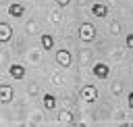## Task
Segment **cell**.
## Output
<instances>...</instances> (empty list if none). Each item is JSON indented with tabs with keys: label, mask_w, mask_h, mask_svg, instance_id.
Returning a JSON list of instances; mask_svg holds the SVG:
<instances>
[{
	"label": "cell",
	"mask_w": 133,
	"mask_h": 127,
	"mask_svg": "<svg viewBox=\"0 0 133 127\" xmlns=\"http://www.w3.org/2000/svg\"><path fill=\"white\" fill-rule=\"evenodd\" d=\"M96 25L94 23H83L81 27H79V37L83 40V42H94V37H96Z\"/></svg>",
	"instance_id": "cell-2"
},
{
	"label": "cell",
	"mask_w": 133,
	"mask_h": 127,
	"mask_svg": "<svg viewBox=\"0 0 133 127\" xmlns=\"http://www.w3.org/2000/svg\"><path fill=\"white\" fill-rule=\"evenodd\" d=\"M79 96H81V100H83V102L91 104V102H96V100H98V87H96L94 83H83V87L79 90Z\"/></svg>",
	"instance_id": "cell-1"
},
{
	"label": "cell",
	"mask_w": 133,
	"mask_h": 127,
	"mask_svg": "<svg viewBox=\"0 0 133 127\" xmlns=\"http://www.w3.org/2000/svg\"><path fill=\"white\" fill-rule=\"evenodd\" d=\"M110 90H112V94H116V96H118V94H121V92H123V83H118V81H114V83H112V87H110Z\"/></svg>",
	"instance_id": "cell-14"
},
{
	"label": "cell",
	"mask_w": 133,
	"mask_h": 127,
	"mask_svg": "<svg viewBox=\"0 0 133 127\" xmlns=\"http://www.w3.org/2000/svg\"><path fill=\"white\" fill-rule=\"evenodd\" d=\"M125 48H127V50H133V33H127V37H125Z\"/></svg>",
	"instance_id": "cell-13"
},
{
	"label": "cell",
	"mask_w": 133,
	"mask_h": 127,
	"mask_svg": "<svg viewBox=\"0 0 133 127\" xmlns=\"http://www.w3.org/2000/svg\"><path fill=\"white\" fill-rule=\"evenodd\" d=\"M91 73H94V77H98V79H108V77H110V67H108L106 62H96V65L91 67Z\"/></svg>",
	"instance_id": "cell-4"
},
{
	"label": "cell",
	"mask_w": 133,
	"mask_h": 127,
	"mask_svg": "<svg viewBox=\"0 0 133 127\" xmlns=\"http://www.w3.org/2000/svg\"><path fill=\"white\" fill-rule=\"evenodd\" d=\"M42 104H44V108H46V110H54V108H56V104H58V100H56V96H52V94H44Z\"/></svg>",
	"instance_id": "cell-10"
},
{
	"label": "cell",
	"mask_w": 133,
	"mask_h": 127,
	"mask_svg": "<svg viewBox=\"0 0 133 127\" xmlns=\"http://www.w3.org/2000/svg\"><path fill=\"white\" fill-rule=\"evenodd\" d=\"M56 62H58L60 67L69 69V67H71V62H73V56H71V52H69L66 48H62V50H56Z\"/></svg>",
	"instance_id": "cell-5"
},
{
	"label": "cell",
	"mask_w": 133,
	"mask_h": 127,
	"mask_svg": "<svg viewBox=\"0 0 133 127\" xmlns=\"http://www.w3.org/2000/svg\"><path fill=\"white\" fill-rule=\"evenodd\" d=\"M54 2H56V6H58V8H64V6H69V4H71V0H54Z\"/></svg>",
	"instance_id": "cell-15"
},
{
	"label": "cell",
	"mask_w": 133,
	"mask_h": 127,
	"mask_svg": "<svg viewBox=\"0 0 133 127\" xmlns=\"http://www.w3.org/2000/svg\"><path fill=\"white\" fill-rule=\"evenodd\" d=\"M15 98V87L10 83H0V104H10Z\"/></svg>",
	"instance_id": "cell-3"
},
{
	"label": "cell",
	"mask_w": 133,
	"mask_h": 127,
	"mask_svg": "<svg viewBox=\"0 0 133 127\" xmlns=\"http://www.w3.org/2000/svg\"><path fill=\"white\" fill-rule=\"evenodd\" d=\"M89 10H91V15L98 17V19H106V17H108V6H106L104 2H94Z\"/></svg>",
	"instance_id": "cell-8"
},
{
	"label": "cell",
	"mask_w": 133,
	"mask_h": 127,
	"mask_svg": "<svg viewBox=\"0 0 133 127\" xmlns=\"http://www.w3.org/2000/svg\"><path fill=\"white\" fill-rule=\"evenodd\" d=\"M127 106L133 110V92H129V96H127Z\"/></svg>",
	"instance_id": "cell-16"
},
{
	"label": "cell",
	"mask_w": 133,
	"mask_h": 127,
	"mask_svg": "<svg viewBox=\"0 0 133 127\" xmlns=\"http://www.w3.org/2000/svg\"><path fill=\"white\" fill-rule=\"evenodd\" d=\"M58 123L71 125V123H73V112H71V110H60V112H58Z\"/></svg>",
	"instance_id": "cell-12"
},
{
	"label": "cell",
	"mask_w": 133,
	"mask_h": 127,
	"mask_svg": "<svg viewBox=\"0 0 133 127\" xmlns=\"http://www.w3.org/2000/svg\"><path fill=\"white\" fill-rule=\"evenodd\" d=\"M8 75H10L12 79H17V81H21V79H25V75H27V71H25V67H23V65H19V62H15V65H10V67H8Z\"/></svg>",
	"instance_id": "cell-6"
},
{
	"label": "cell",
	"mask_w": 133,
	"mask_h": 127,
	"mask_svg": "<svg viewBox=\"0 0 133 127\" xmlns=\"http://www.w3.org/2000/svg\"><path fill=\"white\" fill-rule=\"evenodd\" d=\"M8 17H12V19H23V17H25V6H23L21 2L8 4Z\"/></svg>",
	"instance_id": "cell-7"
},
{
	"label": "cell",
	"mask_w": 133,
	"mask_h": 127,
	"mask_svg": "<svg viewBox=\"0 0 133 127\" xmlns=\"http://www.w3.org/2000/svg\"><path fill=\"white\" fill-rule=\"evenodd\" d=\"M39 44H42V50H52V48H54V37H52V33H42Z\"/></svg>",
	"instance_id": "cell-11"
},
{
	"label": "cell",
	"mask_w": 133,
	"mask_h": 127,
	"mask_svg": "<svg viewBox=\"0 0 133 127\" xmlns=\"http://www.w3.org/2000/svg\"><path fill=\"white\" fill-rule=\"evenodd\" d=\"M10 40H12V27H10V23L2 21L0 23V44H6Z\"/></svg>",
	"instance_id": "cell-9"
}]
</instances>
